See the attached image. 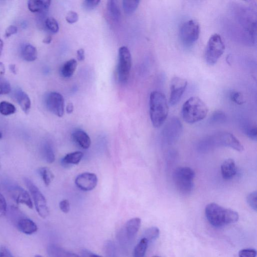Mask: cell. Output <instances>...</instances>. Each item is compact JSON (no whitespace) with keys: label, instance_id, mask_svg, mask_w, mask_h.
Here are the masks:
<instances>
[{"label":"cell","instance_id":"29","mask_svg":"<svg viewBox=\"0 0 257 257\" xmlns=\"http://www.w3.org/2000/svg\"><path fill=\"white\" fill-rule=\"evenodd\" d=\"M46 29L52 34L57 33L60 29L59 24L56 19L53 17H48L44 21Z\"/></svg>","mask_w":257,"mask_h":257},{"label":"cell","instance_id":"20","mask_svg":"<svg viewBox=\"0 0 257 257\" xmlns=\"http://www.w3.org/2000/svg\"><path fill=\"white\" fill-rule=\"evenodd\" d=\"M72 139L81 148L87 150L90 148L91 140L87 134L82 130H77L72 134Z\"/></svg>","mask_w":257,"mask_h":257},{"label":"cell","instance_id":"2","mask_svg":"<svg viewBox=\"0 0 257 257\" xmlns=\"http://www.w3.org/2000/svg\"><path fill=\"white\" fill-rule=\"evenodd\" d=\"M205 214L208 222L215 228H221L235 223L239 218L237 212L215 203L207 206Z\"/></svg>","mask_w":257,"mask_h":257},{"label":"cell","instance_id":"8","mask_svg":"<svg viewBox=\"0 0 257 257\" xmlns=\"http://www.w3.org/2000/svg\"><path fill=\"white\" fill-rule=\"evenodd\" d=\"M24 181L32 196L37 212L42 218H46L49 215V211L45 197L30 179L25 178Z\"/></svg>","mask_w":257,"mask_h":257},{"label":"cell","instance_id":"44","mask_svg":"<svg viewBox=\"0 0 257 257\" xmlns=\"http://www.w3.org/2000/svg\"><path fill=\"white\" fill-rule=\"evenodd\" d=\"M0 257H14L10 250L5 246L0 247Z\"/></svg>","mask_w":257,"mask_h":257},{"label":"cell","instance_id":"46","mask_svg":"<svg viewBox=\"0 0 257 257\" xmlns=\"http://www.w3.org/2000/svg\"><path fill=\"white\" fill-rule=\"evenodd\" d=\"M77 59L80 62H82L85 60V54L84 49L82 48L77 51Z\"/></svg>","mask_w":257,"mask_h":257},{"label":"cell","instance_id":"19","mask_svg":"<svg viewBox=\"0 0 257 257\" xmlns=\"http://www.w3.org/2000/svg\"><path fill=\"white\" fill-rule=\"evenodd\" d=\"M17 227L21 232L26 235H32L37 232L38 227L31 219L21 218L17 223Z\"/></svg>","mask_w":257,"mask_h":257},{"label":"cell","instance_id":"37","mask_svg":"<svg viewBox=\"0 0 257 257\" xmlns=\"http://www.w3.org/2000/svg\"><path fill=\"white\" fill-rule=\"evenodd\" d=\"M100 2V0H86L83 3V7L86 10H92L97 7Z\"/></svg>","mask_w":257,"mask_h":257},{"label":"cell","instance_id":"1","mask_svg":"<svg viewBox=\"0 0 257 257\" xmlns=\"http://www.w3.org/2000/svg\"><path fill=\"white\" fill-rule=\"evenodd\" d=\"M221 147L231 148L238 152L244 150V146L240 141L227 132H219L206 137L199 142L197 150L201 153H207Z\"/></svg>","mask_w":257,"mask_h":257},{"label":"cell","instance_id":"39","mask_svg":"<svg viewBox=\"0 0 257 257\" xmlns=\"http://www.w3.org/2000/svg\"><path fill=\"white\" fill-rule=\"evenodd\" d=\"M231 100L238 105H242L244 103V101L242 95L237 91H233L231 94Z\"/></svg>","mask_w":257,"mask_h":257},{"label":"cell","instance_id":"55","mask_svg":"<svg viewBox=\"0 0 257 257\" xmlns=\"http://www.w3.org/2000/svg\"><path fill=\"white\" fill-rule=\"evenodd\" d=\"M152 257H158V256H153Z\"/></svg>","mask_w":257,"mask_h":257},{"label":"cell","instance_id":"50","mask_svg":"<svg viewBox=\"0 0 257 257\" xmlns=\"http://www.w3.org/2000/svg\"><path fill=\"white\" fill-rule=\"evenodd\" d=\"M52 39L50 36H47L46 38H45L43 41V43H44L49 44H50L52 42Z\"/></svg>","mask_w":257,"mask_h":257},{"label":"cell","instance_id":"54","mask_svg":"<svg viewBox=\"0 0 257 257\" xmlns=\"http://www.w3.org/2000/svg\"><path fill=\"white\" fill-rule=\"evenodd\" d=\"M1 159H0V168H1Z\"/></svg>","mask_w":257,"mask_h":257},{"label":"cell","instance_id":"9","mask_svg":"<svg viewBox=\"0 0 257 257\" xmlns=\"http://www.w3.org/2000/svg\"><path fill=\"white\" fill-rule=\"evenodd\" d=\"M200 32L199 24L195 21L190 20L183 23L179 31L181 43L187 47L193 46L198 40Z\"/></svg>","mask_w":257,"mask_h":257},{"label":"cell","instance_id":"30","mask_svg":"<svg viewBox=\"0 0 257 257\" xmlns=\"http://www.w3.org/2000/svg\"><path fill=\"white\" fill-rule=\"evenodd\" d=\"M139 3L140 1H138V0H133V1L125 0L122 2L124 12L127 14H132L136 10Z\"/></svg>","mask_w":257,"mask_h":257},{"label":"cell","instance_id":"3","mask_svg":"<svg viewBox=\"0 0 257 257\" xmlns=\"http://www.w3.org/2000/svg\"><path fill=\"white\" fill-rule=\"evenodd\" d=\"M150 107L152 125L154 127L158 128L168 116L169 107L166 97L160 91H152L150 96Z\"/></svg>","mask_w":257,"mask_h":257},{"label":"cell","instance_id":"34","mask_svg":"<svg viewBox=\"0 0 257 257\" xmlns=\"http://www.w3.org/2000/svg\"><path fill=\"white\" fill-rule=\"evenodd\" d=\"M226 119V116L223 112L216 111L212 115L210 122L213 124H220L224 122Z\"/></svg>","mask_w":257,"mask_h":257},{"label":"cell","instance_id":"15","mask_svg":"<svg viewBox=\"0 0 257 257\" xmlns=\"http://www.w3.org/2000/svg\"><path fill=\"white\" fill-rule=\"evenodd\" d=\"M141 220L134 217L128 221L125 227V236L128 241H132L141 227Z\"/></svg>","mask_w":257,"mask_h":257},{"label":"cell","instance_id":"32","mask_svg":"<svg viewBox=\"0 0 257 257\" xmlns=\"http://www.w3.org/2000/svg\"><path fill=\"white\" fill-rule=\"evenodd\" d=\"M159 234L160 231L158 228L151 227L145 231L143 237L145 238L150 243L156 240L159 237Z\"/></svg>","mask_w":257,"mask_h":257},{"label":"cell","instance_id":"5","mask_svg":"<svg viewBox=\"0 0 257 257\" xmlns=\"http://www.w3.org/2000/svg\"><path fill=\"white\" fill-rule=\"evenodd\" d=\"M195 173L189 167H180L174 171L173 178L177 190L182 194L189 195L194 187Z\"/></svg>","mask_w":257,"mask_h":257},{"label":"cell","instance_id":"24","mask_svg":"<svg viewBox=\"0 0 257 257\" xmlns=\"http://www.w3.org/2000/svg\"><path fill=\"white\" fill-rule=\"evenodd\" d=\"M77 66L78 63L75 59H71L66 62L61 70L62 76L65 78H71L74 74Z\"/></svg>","mask_w":257,"mask_h":257},{"label":"cell","instance_id":"52","mask_svg":"<svg viewBox=\"0 0 257 257\" xmlns=\"http://www.w3.org/2000/svg\"><path fill=\"white\" fill-rule=\"evenodd\" d=\"M3 137V135H2V133L0 132V139H1Z\"/></svg>","mask_w":257,"mask_h":257},{"label":"cell","instance_id":"13","mask_svg":"<svg viewBox=\"0 0 257 257\" xmlns=\"http://www.w3.org/2000/svg\"><path fill=\"white\" fill-rule=\"evenodd\" d=\"M98 179L93 173L85 172L79 175L75 180L76 185L81 190L88 192L93 190L97 187Z\"/></svg>","mask_w":257,"mask_h":257},{"label":"cell","instance_id":"33","mask_svg":"<svg viewBox=\"0 0 257 257\" xmlns=\"http://www.w3.org/2000/svg\"><path fill=\"white\" fill-rule=\"evenodd\" d=\"M11 91L10 83L3 78H0V96L8 94Z\"/></svg>","mask_w":257,"mask_h":257},{"label":"cell","instance_id":"53","mask_svg":"<svg viewBox=\"0 0 257 257\" xmlns=\"http://www.w3.org/2000/svg\"><path fill=\"white\" fill-rule=\"evenodd\" d=\"M35 257H43V256H42L41 255H36V256H35Z\"/></svg>","mask_w":257,"mask_h":257},{"label":"cell","instance_id":"17","mask_svg":"<svg viewBox=\"0 0 257 257\" xmlns=\"http://www.w3.org/2000/svg\"><path fill=\"white\" fill-rule=\"evenodd\" d=\"M14 97L21 107L22 111L25 114H28L31 108V103L28 95L22 89H18L15 91Z\"/></svg>","mask_w":257,"mask_h":257},{"label":"cell","instance_id":"41","mask_svg":"<svg viewBox=\"0 0 257 257\" xmlns=\"http://www.w3.org/2000/svg\"><path fill=\"white\" fill-rule=\"evenodd\" d=\"M79 19L78 14L74 11L69 12L66 16V21L70 24L76 23L78 21Z\"/></svg>","mask_w":257,"mask_h":257},{"label":"cell","instance_id":"14","mask_svg":"<svg viewBox=\"0 0 257 257\" xmlns=\"http://www.w3.org/2000/svg\"><path fill=\"white\" fill-rule=\"evenodd\" d=\"M8 189L11 196L17 204L25 205L30 209L33 208L31 198L28 192L24 189L12 185L9 186Z\"/></svg>","mask_w":257,"mask_h":257},{"label":"cell","instance_id":"25","mask_svg":"<svg viewBox=\"0 0 257 257\" xmlns=\"http://www.w3.org/2000/svg\"><path fill=\"white\" fill-rule=\"evenodd\" d=\"M84 156V153L81 151H76L66 154L62 159L64 166L68 167L72 165H78Z\"/></svg>","mask_w":257,"mask_h":257},{"label":"cell","instance_id":"36","mask_svg":"<svg viewBox=\"0 0 257 257\" xmlns=\"http://www.w3.org/2000/svg\"><path fill=\"white\" fill-rule=\"evenodd\" d=\"M246 135L251 139L256 141L257 136V129L256 126H248L245 130Z\"/></svg>","mask_w":257,"mask_h":257},{"label":"cell","instance_id":"47","mask_svg":"<svg viewBox=\"0 0 257 257\" xmlns=\"http://www.w3.org/2000/svg\"><path fill=\"white\" fill-rule=\"evenodd\" d=\"M5 66L3 63L0 62V78H2L5 75Z\"/></svg>","mask_w":257,"mask_h":257},{"label":"cell","instance_id":"16","mask_svg":"<svg viewBox=\"0 0 257 257\" xmlns=\"http://www.w3.org/2000/svg\"><path fill=\"white\" fill-rule=\"evenodd\" d=\"M51 2L49 0H30L28 8L32 13L44 14L48 11Z\"/></svg>","mask_w":257,"mask_h":257},{"label":"cell","instance_id":"45","mask_svg":"<svg viewBox=\"0 0 257 257\" xmlns=\"http://www.w3.org/2000/svg\"><path fill=\"white\" fill-rule=\"evenodd\" d=\"M82 257H102L94 253H91L87 250H84L82 253Z\"/></svg>","mask_w":257,"mask_h":257},{"label":"cell","instance_id":"21","mask_svg":"<svg viewBox=\"0 0 257 257\" xmlns=\"http://www.w3.org/2000/svg\"><path fill=\"white\" fill-rule=\"evenodd\" d=\"M47 252L50 257H80L77 254L54 244H51L47 246Z\"/></svg>","mask_w":257,"mask_h":257},{"label":"cell","instance_id":"43","mask_svg":"<svg viewBox=\"0 0 257 257\" xmlns=\"http://www.w3.org/2000/svg\"><path fill=\"white\" fill-rule=\"evenodd\" d=\"M17 31L18 29L17 27L14 25H10L7 28L5 36L6 38H9L12 35L16 34Z\"/></svg>","mask_w":257,"mask_h":257},{"label":"cell","instance_id":"4","mask_svg":"<svg viewBox=\"0 0 257 257\" xmlns=\"http://www.w3.org/2000/svg\"><path fill=\"white\" fill-rule=\"evenodd\" d=\"M208 111V107L203 101L198 97H193L183 104L182 116L185 122L193 124L204 120Z\"/></svg>","mask_w":257,"mask_h":257},{"label":"cell","instance_id":"40","mask_svg":"<svg viewBox=\"0 0 257 257\" xmlns=\"http://www.w3.org/2000/svg\"><path fill=\"white\" fill-rule=\"evenodd\" d=\"M256 250L251 248L241 250L238 253V257H256Z\"/></svg>","mask_w":257,"mask_h":257},{"label":"cell","instance_id":"48","mask_svg":"<svg viewBox=\"0 0 257 257\" xmlns=\"http://www.w3.org/2000/svg\"><path fill=\"white\" fill-rule=\"evenodd\" d=\"M66 111L68 114H71L73 111V105L71 103H68L66 107Z\"/></svg>","mask_w":257,"mask_h":257},{"label":"cell","instance_id":"6","mask_svg":"<svg viewBox=\"0 0 257 257\" xmlns=\"http://www.w3.org/2000/svg\"><path fill=\"white\" fill-rule=\"evenodd\" d=\"M225 50V45L222 37L218 34H214L211 36L206 49L205 60L210 65L215 64L223 56Z\"/></svg>","mask_w":257,"mask_h":257},{"label":"cell","instance_id":"22","mask_svg":"<svg viewBox=\"0 0 257 257\" xmlns=\"http://www.w3.org/2000/svg\"><path fill=\"white\" fill-rule=\"evenodd\" d=\"M41 153L43 158L48 163H53L56 157L51 143L45 141L42 143L41 146Z\"/></svg>","mask_w":257,"mask_h":257},{"label":"cell","instance_id":"12","mask_svg":"<svg viewBox=\"0 0 257 257\" xmlns=\"http://www.w3.org/2000/svg\"><path fill=\"white\" fill-rule=\"evenodd\" d=\"M188 86V82L178 77H174L171 84L170 104L173 106L177 104L184 94Z\"/></svg>","mask_w":257,"mask_h":257},{"label":"cell","instance_id":"23","mask_svg":"<svg viewBox=\"0 0 257 257\" xmlns=\"http://www.w3.org/2000/svg\"><path fill=\"white\" fill-rule=\"evenodd\" d=\"M21 57L24 60L28 62L35 61L38 57L36 48L30 44H24L21 51Z\"/></svg>","mask_w":257,"mask_h":257},{"label":"cell","instance_id":"18","mask_svg":"<svg viewBox=\"0 0 257 257\" xmlns=\"http://www.w3.org/2000/svg\"><path fill=\"white\" fill-rule=\"evenodd\" d=\"M221 173L225 180L232 179L236 174L237 169L235 161L232 159H228L224 161L221 165Z\"/></svg>","mask_w":257,"mask_h":257},{"label":"cell","instance_id":"11","mask_svg":"<svg viewBox=\"0 0 257 257\" xmlns=\"http://www.w3.org/2000/svg\"><path fill=\"white\" fill-rule=\"evenodd\" d=\"M45 105L48 111L53 114L62 117L64 113V100L63 96L58 92H50L45 98Z\"/></svg>","mask_w":257,"mask_h":257},{"label":"cell","instance_id":"35","mask_svg":"<svg viewBox=\"0 0 257 257\" xmlns=\"http://www.w3.org/2000/svg\"><path fill=\"white\" fill-rule=\"evenodd\" d=\"M247 201L249 206L254 211L257 209V193L256 191L249 193L247 197Z\"/></svg>","mask_w":257,"mask_h":257},{"label":"cell","instance_id":"26","mask_svg":"<svg viewBox=\"0 0 257 257\" xmlns=\"http://www.w3.org/2000/svg\"><path fill=\"white\" fill-rule=\"evenodd\" d=\"M107 9L109 15L116 22L121 19V13L118 2L115 0H109L107 3Z\"/></svg>","mask_w":257,"mask_h":257},{"label":"cell","instance_id":"49","mask_svg":"<svg viewBox=\"0 0 257 257\" xmlns=\"http://www.w3.org/2000/svg\"><path fill=\"white\" fill-rule=\"evenodd\" d=\"M9 69L13 74L16 75L17 73L16 67L14 64H11L9 65Z\"/></svg>","mask_w":257,"mask_h":257},{"label":"cell","instance_id":"7","mask_svg":"<svg viewBox=\"0 0 257 257\" xmlns=\"http://www.w3.org/2000/svg\"><path fill=\"white\" fill-rule=\"evenodd\" d=\"M131 67V52L127 47L122 46L119 50L117 65L118 79L121 84H126L129 79Z\"/></svg>","mask_w":257,"mask_h":257},{"label":"cell","instance_id":"38","mask_svg":"<svg viewBox=\"0 0 257 257\" xmlns=\"http://www.w3.org/2000/svg\"><path fill=\"white\" fill-rule=\"evenodd\" d=\"M7 203L4 196L0 193V217L4 216L7 213Z\"/></svg>","mask_w":257,"mask_h":257},{"label":"cell","instance_id":"10","mask_svg":"<svg viewBox=\"0 0 257 257\" xmlns=\"http://www.w3.org/2000/svg\"><path fill=\"white\" fill-rule=\"evenodd\" d=\"M182 131V125L176 117L171 118L163 128V140L165 143L172 145L179 139Z\"/></svg>","mask_w":257,"mask_h":257},{"label":"cell","instance_id":"42","mask_svg":"<svg viewBox=\"0 0 257 257\" xmlns=\"http://www.w3.org/2000/svg\"><path fill=\"white\" fill-rule=\"evenodd\" d=\"M60 208L64 213L67 214L70 211L69 201L67 199H64L60 202Z\"/></svg>","mask_w":257,"mask_h":257},{"label":"cell","instance_id":"31","mask_svg":"<svg viewBox=\"0 0 257 257\" xmlns=\"http://www.w3.org/2000/svg\"><path fill=\"white\" fill-rule=\"evenodd\" d=\"M39 173L45 185L48 187L54 178L51 171L47 168H42L39 170Z\"/></svg>","mask_w":257,"mask_h":257},{"label":"cell","instance_id":"51","mask_svg":"<svg viewBox=\"0 0 257 257\" xmlns=\"http://www.w3.org/2000/svg\"><path fill=\"white\" fill-rule=\"evenodd\" d=\"M4 47V43L2 40L0 39V57H1Z\"/></svg>","mask_w":257,"mask_h":257},{"label":"cell","instance_id":"28","mask_svg":"<svg viewBox=\"0 0 257 257\" xmlns=\"http://www.w3.org/2000/svg\"><path fill=\"white\" fill-rule=\"evenodd\" d=\"M16 108L12 104L2 101L0 102V114L3 116H9L15 113Z\"/></svg>","mask_w":257,"mask_h":257},{"label":"cell","instance_id":"27","mask_svg":"<svg viewBox=\"0 0 257 257\" xmlns=\"http://www.w3.org/2000/svg\"><path fill=\"white\" fill-rule=\"evenodd\" d=\"M149 241L142 237L134 249L133 257H144L149 246Z\"/></svg>","mask_w":257,"mask_h":257}]
</instances>
